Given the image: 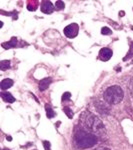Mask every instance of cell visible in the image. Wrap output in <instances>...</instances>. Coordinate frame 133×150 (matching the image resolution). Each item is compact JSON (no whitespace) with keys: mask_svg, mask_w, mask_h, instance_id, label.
<instances>
[{"mask_svg":"<svg viewBox=\"0 0 133 150\" xmlns=\"http://www.w3.org/2000/svg\"><path fill=\"white\" fill-rule=\"evenodd\" d=\"M97 137L91 132L85 130H78L74 135V143L80 149H87L93 147L97 143Z\"/></svg>","mask_w":133,"mask_h":150,"instance_id":"1","label":"cell"},{"mask_svg":"<svg viewBox=\"0 0 133 150\" xmlns=\"http://www.w3.org/2000/svg\"><path fill=\"white\" fill-rule=\"evenodd\" d=\"M84 125H85V128L94 135L103 134L105 132V126L101 121V119L92 113H87L86 117L84 118Z\"/></svg>","mask_w":133,"mask_h":150,"instance_id":"2","label":"cell"},{"mask_svg":"<svg viewBox=\"0 0 133 150\" xmlns=\"http://www.w3.org/2000/svg\"><path fill=\"white\" fill-rule=\"evenodd\" d=\"M123 90L120 86L118 85H113L108 87L106 90L104 91V100L111 105H115L118 104L119 102L123 99Z\"/></svg>","mask_w":133,"mask_h":150,"instance_id":"3","label":"cell"},{"mask_svg":"<svg viewBox=\"0 0 133 150\" xmlns=\"http://www.w3.org/2000/svg\"><path fill=\"white\" fill-rule=\"evenodd\" d=\"M78 31H79V26L76 23L69 24L68 26L64 28V34L68 38H74L75 36H77Z\"/></svg>","mask_w":133,"mask_h":150,"instance_id":"4","label":"cell"},{"mask_svg":"<svg viewBox=\"0 0 133 150\" xmlns=\"http://www.w3.org/2000/svg\"><path fill=\"white\" fill-rule=\"evenodd\" d=\"M94 106H95L96 110L100 113V114L107 115V114H109V112H110L109 106L107 105L105 102L101 101V100H96V101L94 102Z\"/></svg>","mask_w":133,"mask_h":150,"instance_id":"5","label":"cell"},{"mask_svg":"<svg viewBox=\"0 0 133 150\" xmlns=\"http://www.w3.org/2000/svg\"><path fill=\"white\" fill-rule=\"evenodd\" d=\"M112 55H113V52L109 48H102L99 51V58L102 61H108L112 57Z\"/></svg>","mask_w":133,"mask_h":150,"instance_id":"6","label":"cell"},{"mask_svg":"<svg viewBox=\"0 0 133 150\" xmlns=\"http://www.w3.org/2000/svg\"><path fill=\"white\" fill-rule=\"evenodd\" d=\"M40 7H41V11L45 14H50L54 10V7L51 3V1H42Z\"/></svg>","mask_w":133,"mask_h":150,"instance_id":"7","label":"cell"},{"mask_svg":"<svg viewBox=\"0 0 133 150\" xmlns=\"http://www.w3.org/2000/svg\"><path fill=\"white\" fill-rule=\"evenodd\" d=\"M51 82H52V79H51L50 77L41 79L40 82H39V90H40V91H44L45 89H47L48 86L50 85Z\"/></svg>","mask_w":133,"mask_h":150,"instance_id":"8","label":"cell"},{"mask_svg":"<svg viewBox=\"0 0 133 150\" xmlns=\"http://www.w3.org/2000/svg\"><path fill=\"white\" fill-rule=\"evenodd\" d=\"M16 45H17V38H16V37H12L9 42L2 43V47H4L5 49L15 48Z\"/></svg>","mask_w":133,"mask_h":150,"instance_id":"9","label":"cell"},{"mask_svg":"<svg viewBox=\"0 0 133 150\" xmlns=\"http://www.w3.org/2000/svg\"><path fill=\"white\" fill-rule=\"evenodd\" d=\"M1 97H2V99L4 100L5 102L7 103H13V102H15V98L12 96V94L9 93V92H1Z\"/></svg>","mask_w":133,"mask_h":150,"instance_id":"10","label":"cell"},{"mask_svg":"<svg viewBox=\"0 0 133 150\" xmlns=\"http://www.w3.org/2000/svg\"><path fill=\"white\" fill-rule=\"evenodd\" d=\"M13 85V80L12 79H9V78H6V79H3L0 83V87L2 90H5V89H8L12 87Z\"/></svg>","mask_w":133,"mask_h":150,"instance_id":"11","label":"cell"},{"mask_svg":"<svg viewBox=\"0 0 133 150\" xmlns=\"http://www.w3.org/2000/svg\"><path fill=\"white\" fill-rule=\"evenodd\" d=\"M10 67V61L9 60H3L0 62V69L6 70Z\"/></svg>","mask_w":133,"mask_h":150,"instance_id":"12","label":"cell"},{"mask_svg":"<svg viewBox=\"0 0 133 150\" xmlns=\"http://www.w3.org/2000/svg\"><path fill=\"white\" fill-rule=\"evenodd\" d=\"M45 108H46V116L48 118H53L55 116V112L53 111V109L50 107V106H48V105H46Z\"/></svg>","mask_w":133,"mask_h":150,"instance_id":"13","label":"cell"},{"mask_svg":"<svg viewBox=\"0 0 133 150\" xmlns=\"http://www.w3.org/2000/svg\"><path fill=\"white\" fill-rule=\"evenodd\" d=\"M132 57H133V42H131V44H130V50H129V52L127 53V55L123 58V60L126 61V60L132 58Z\"/></svg>","mask_w":133,"mask_h":150,"instance_id":"14","label":"cell"},{"mask_svg":"<svg viewBox=\"0 0 133 150\" xmlns=\"http://www.w3.org/2000/svg\"><path fill=\"white\" fill-rule=\"evenodd\" d=\"M63 111H64V113L67 115V117L68 118H70V119L73 118V112H72V110H71L69 107H63Z\"/></svg>","mask_w":133,"mask_h":150,"instance_id":"15","label":"cell"},{"mask_svg":"<svg viewBox=\"0 0 133 150\" xmlns=\"http://www.w3.org/2000/svg\"><path fill=\"white\" fill-rule=\"evenodd\" d=\"M55 7H56V9H58V10H62L64 9V7H65V4H64V2L62 1H56V3H55Z\"/></svg>","mask_w":133,"mask_h":150,"instance_id":"16","label":"cell"},{"mask_svg":"<svg viewBox=\"0 0 133 150\" xmlns=\"http://www.w3.org/2000/svg\"><path fill=\"white\" fill-rule=\"evenodd\" d=\"M112 33V30L110 28H108V27H103L101 29V34L103 35H110Z\"/></svg>","mask_w":133,"mask_h":150,"instance_id":"17","label":"cell"},{"mask_svg":"<svg viewBox=\"0 0 133 150\" xmlns=\"http://www.w3.org/2000/svg\"><path fill=\"white\" fill-rule=\"evenodd\" d=\"M43 146H44L45 150H51V144H50V142L47 141V140L43 141Z\"/></svg>","mask_w":133,"mask_h":150,"instance_id":"18","label":"cell"},{"mask_svg":"<svg viewBox=\"0 0 133 150\" xmlns=\"http://www.w3.org/2000/svg\"><path fill=\"white\" fill-rule=\"evenodd\" d=\"M70 97H71L70 92H64L63 95H62V100H68V99H70Z\"/></svg>","mask_w":133,"mask_h":150,"instance_id":"19","label":"cell"},{"mask_svg":"<svg viewBox=\"0 0 133 150\" xmlns=\"http://www.w3.org/2000/svg\"><path fill=\"white\" fill-rule=\"evenodd\" d=\"M130 92H131V96L133 98V77L131 78V81H130Z\"/></svg>","mask_w":133,"mask_h":150,"instance_id":"20","label":"cell"},{"mask_svg":"<svg viewBox=\"0 0 133 150\" xmlns=\"http://www.w3.org/2000/svg\"><path fill=\"white\" fill-rule=\"evenodd\" d=\"M94 150H110L109 148H107V147H99V148H96Z\"/></svg>","mask_w":133,"mask_h":150,"instance_id":"21","label":"cell"},{"mask_svg":"<svg viewBox=\"0 0 133 150\" xmlns=\"http://www.w3.org/2000/svg\"><path fill=\"white\" fill-rule=\"evenodd\" d=\"M124 14H125V12H124V11H120V12H119V16L123 17L124 16Z\"/></svg>","mask_w":133,"mask_h":150,"instance_id":"22","label":"cell"},{"mask_svg":"<svg viewBox=\"0 0 133 150\" xmlns=\"http://www.w3.org/2000/svg\"><path fill=\"white\" fill-rule=\"evenodd\" d=\"M7 140H9V141H11V140H12V138H11L10 136H7Z\"/></svg>","mask_w":133,"mask_h":150,"instance_id":"23","label":"cell"},{"mask_svg":"<svg viewBox=\"0 0 133 150\" xmlns=\"http://www.w3.org/2000/svg\"><path fill=\"white\" fill-rule=\"evenodd\" d=\"M3 150H9V149H3Z\"/></svg>","mask_w":133,"mask_h":150,"instance_id":"24","label":"cell"}]
</instances>
